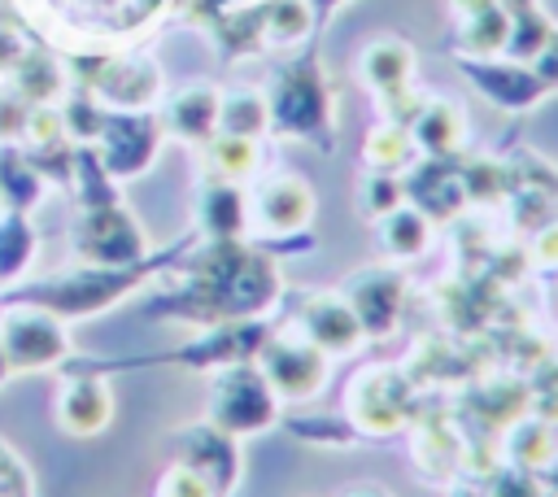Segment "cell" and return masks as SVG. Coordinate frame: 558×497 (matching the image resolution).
Instances as JSON below:
<instances>
[{
    "instance_id": "obj_23",
    "label": "cell",
    "mask_w": 558,
    "mask_h": 497,
    "mask_svg": "<svg viewBox=\"0 0 558 497\" xmlns=\"http://www.w3.org/2000/svg\"><path fill=\"white\" fill-rule=\"evenodd\" d=\"M305 26H310L305 0H270V9H266V31H270V39H279V44L301 39Z\"/></svg>"
},
{
    "instance_id": "obj_22",
    "label": "cell",
    "mask_w": 558,
    "mask_h": 497,
    "mask_svg": "<svg viewBox=\"0 0 558 497\" xmlns=\"http://www.w3.org/2000/svg\"><path fill=\"white\" fill-rule=\"evenodd\" d=\"M405 153H410V135H405L401 126H379V131L366 140V148H362V157H366L375 170H392V166H401Z\"/></svg>"
},
{
    "instance_id": "obj_29",
    "label": "cell",
    "mask_w": 558,
    "mask_h": 497,
    "mask_svg": "<svg viewBox=\"0 0 558 497\" xmlns=\"http://www.w3.org/2000/svg\"><path fill=\"white\" fill-rule=\"evenodd\" d=\"M554 484H558V471H554Z\"/></svg>"
},
{
    "instance_id": "obj_1",
    "label": "cell",
    "mask_w": 558,
    "mask_h": 497,
    "mask_svg": "<svg viewBox=\"0 0 558 497\" xmlns=\"http://www.w3.org/2000/svg\"><path fill=\"white\" fill-rule=\"evenodd\" d=\"M275 405L279 392L270 388V379L262 375V366H235L214 384V427H222L227 436H248L275 423Z\"/></svg>"
},
{
    "instance_id": "obj_16",
    "label": "cell",
    "mask_w": 558,
    "mask_h": 497,
    "mask_svg": "<svg viewBox=\"0 0 558 497\" xmlns=\"http://www.w3.org/2000/svg\"><path fill=\"white\" fill-rule=\"evenodd\" d=\"M384 240L397 257H414L427 248V214L414 205H397L384 214Z\"/></svg>"
},
{
    "instance_id": "obj_3",
    "label": "cell",
    "mask_w": 558,
    "mask_h": 497,
    "mask_svg": "<svg viewBox=\"0 0 558 497\" xmlns=\"http://www.w3.org/2000/svg\"><path fill=\"white\" fill-rule=\"evenodd\" d=\"M0 353L9 371H44L65 357V331L52 314L13 310L0 327Z\"/></svg>"
},
{
    "instance_id": "obj_26",
    "label": "cell",
    "mask_w": 558,
    "mask_h": 497,
    "mask_svg": "<svg viewBox=\"0 0 558 497\" xmlns=\"http://www.w3.org/2000/svg\"><path fill=\"white\" fill-rule=\"evenodd\" d=\"M536 257H541V262H558V227H549V231L536 240Z\"/></svg>"
},
{
    "instance_id": "obj_27",
    "label": "cell",
    "mask_w": 558,
    "mask_h": 497,
    "mask_svg": "<svg viewBox=\"0 0 558 497\" xmlns=\"http://www.w3.org/2000/svg\"><path fill=\"white\" fill-rule=\"evenodd\" d=\"M453 4H458V13H462V17H475V13L497 9V0H453Z\"/></svg>"
},
{
    "instance_id": "obj_5",
    "label": "cell",
    "mask_w": 558,
    "mask_h": 497,
    "mask_svg": "<svg viewBox=\"0 0 558 497\" xmlns=\"http://www.w3.org/2000/svg\"><path fill=\"white\" fill-rule=\"evenodd\" d=\"M52 410L70 436H96L113 414V392L96 375H70V379H61Z\"/></svg>"
},
{
    "instance_id": "obj_14",
    "label": "cell",
    "mask_w": 558,
    "mask_h": 497,
    "mask_svg": "<svg viewBox=\"0 0 558 497\" xmlns=\"http://www.w3.org/2000/svg\"><path fill=\"white\" fill-rule=\"evenodd\" d=\"M462 131H466L462 109L449 105V100H432V105H423V113H418V122H414V140H418L427 153H436V157L453 153V148L462 144Z\"/></svg>"
},
{
    "instance_id": "obj_20",
    "label": "cell",
    "mask_w": 558,
    "mask_h": 497,
    "mask_svg": "<svg viewBox=\"0 0 558 497\" xmlns=\"http://www.w3.org/2000/svg\"><path fill=\"white\" fill-rule=\"evenodd\" d=\"M506 39H510V13L506 9H488V13H475V17H466V48L471 52H497V48H506Z\"/></svg>"
},
{
    "instance_id": "obj_18",
    "label": "cell",
    "mask_w": 558,
    "mask_h": 497,
    "mask_svg": "<svg viewBox=\"0 0 558 497\" xmlns=\"http://www.w3.org/2000/svg\"><path fill=\"white\" fill-rule=\"evenodd\" d=\"M35 253V235L22 214L0 218V279H17Z\"/></svg>"
},
{
    "instance_id": "obj_10",
    "label": "cell",
    "mask_w": 558,
    "mask_h": 497,
    "mask_svg": "<svg viewBox=\"0 0 558 497\" xmlns=\"http://www.w3.org/2000/svg\"><path fill=\"white\" fill-rule=\"evenodd\" d=\"M323 109H327V92H323V78L301 65V70H288L279 92H275V113L283 126H296V131H314V122H323Z\"/></svg>"
},
{
    "instance_id": "obj_6",
    "label": "cell",
    "mask_w": 558,
    "mask_h": 497,
    "mask_svg": "<svg viewBox=\"0 0 558 497\" xmlns=\"http://www.w3.org/2000/svg\"><path fill=\"white\" fill-rule=\"evenodd\" d=\"M161 140V122L148 113H126L105 122V166L109 174H140Z\"/></svg>"
},
{
    "instance_id": "obj_17",
    "label": "cell",
    "mask_w": 558,
    "mask_h": 497,
    "mask_svg": "<svg viewBox=\"0 0 558 497\" xmlns=\"http://www.w3.org/2000/svg\"><path fill=\"white\" fill-rule=\"evenodd\" d=\"M205 227L218 235V240H235L244 231V196L235 192V183H214L209 196H205Z\"/></svg>"
},
{
    "instance_id": "obj_8",
    "label": "cell",
    "mask_w": 558,
    "mask_h": 497,
    "mask_svg": "<svg viewBox=\"0 0 558 497\" xmlns=\"http://www.w3.org/2000/svg\"><path fill=\"white\" fill-rule=\"evenodd\" d=\"M314 214V196L305 187V179L296 174H279L257 192V227L266 235H288L296 227H305Z\"/></svg>"
},
{
    "instance_id": "obj_25",
    "label": "cell",
    "mask_w": 558,
    "mask_h": 497,
    "mask_svg": "<svg viewBox=\"0 0 558 497\" xmlns=\"http://www.w3.org/2000/svg\"><path fill=\"white\" fill-rule=\"evenodd\" d=\"M17 131H22V105H17V96H0V140H9Z\"/></svg>"
},
{
    "instance_id": "obj_2",
    "label": "cell",
    "mask_w": 558,
    "mask_h": 497,
    "mask_svg": "<svg viewBox=\"0 0 558 497\" xmlns=\"http://www.w3.org/2000/svg\"><path fill=\"white\" fill-rule=\"evenodd\" d=\"M74 244H78V257H87L92 266H126L144 253V231L122 205H96L83 214Z\"/></svg>"
},
{
    "instance_id": "obj_21",
    "label": "cell",
    "mask_w": 558,
    "mask_h": 497,
    "mask_svg": "<svg viewBox=\"0 0 558 497\" xmlns=\"http://www.w3.org/2000/svg\"><path fill=\"white\" fill-rule=\"evenodd\" d=\"M35 196H39L35 170H31L17 153H4V157H0V201H13L17 209H26Z\"/></svg>"
},
{
    "instance_id": "obj_7",
    "label": "cell",
    "mask_w": 558,
    "mask_h": 497,
    "mask_svg": "<svg viewBox=\"0 0 558 497\" xmlns=\"http://www.w3.org/2000/svg\"><path fill=\"white\" fill-rule=\"evenodd\" d=\"M388 379H392V371L388 366H375V371H362L357 384H353V392H349V405H353L357 423L366 432H375V436L397 432L405 423V384L392 388V397H384Z\"/></svg>"
},
{
    "instance_id": "obj_9",
    "label": "cell",
    "mask_w": 558,
    "mask_h": 497,
    "mask_svg": "<svg viewBox=\"0 0 558 497\" xmlns=\"http://www.w3.org/2000/svg\"><path fill=\"white\" fill-rule=\"evenodd\" d=\"M301 336L314 340L323 353H349L362 340L357 310L340 296H314L301 314Z\"/></svg>"
},
{
    "instance_id": "obj_13",
    "label": "cell",
    "mask_w": 558,
    "mask_h": 497,
    "mask_svg": "<svg viewBox=\"0 0 558 497\" xmlns=\"http://www.w3.org/2000/svg\"><path fill=\"white\" fill-rule=\"evenodd\" d=\"M218 100L209 87H187L174 96L170 105V131L183 135V140H196V144H209L214 131H218Z\"/></svg>"
},
{
    "instance_id": "obj_24",
    "label": "cell",
    "mask_w": 558,
    "mask_h": 497,
    "mask_svg": "<svg viewBox=\"0 0 558 497\" xmlns=\"http://www.w3.org/2000/svg\"><path fill=\"white\" fill-rule=\"evenodd\" d=\"M161 497H214V488L183 462V466H174L170 475H166V484H161Z\"/></svg>"
},
{
    "instance_id": "obj_12",
    "label": "cell",
    "mask_w": 558,
    "mask_h": 497,
    "mask_svg": "<svg viewBox=\"0 0 558 497\" xmlns=\"http://www.w3.org/2000/svg\"><path fill=\"white\" fill-rule=\"evenodd\" d=\"M410 70H414V52H410L401 39H379V44H371V48L362 52V78H366L375 92H384V96L405 92Z\"/></svg>"
},
{
    "instance_id": "obj_4",
    "label": "cell",
    "mask_w": 558,
    "mask_h": 497,
    "mask_svg": "<svg viewBox=\"0 0 558 497\" xmlns=\"http://www.w3.org/2000/svg\"><path fill=\"white\" fill-rule=\"evenodd\" d=\"M262 375L270 379V388L279 397L305 401V397H314L323 388L327 353L314 340H305V336H296V340H270L262 349Z\"/></svg>"
},
{
    "instance_id": "obj_11",
    "label": "cell",
    "mask_w": 558,
    "mask_h": 497,
    "mask_svg": "<svg viewBox=\"0 0 558 497\" xmlns=\"http://www.w3.org/2000/svg\"><path fill=\"white\" fill-rule=\"evenodd\" d=\"M349 305L357 310L362 331L384 336V331L397 323V310H401V279H397V275H388V270H371L366 279H357V288H353V301H349Z\"/></svg>"
},
{
    "instance_id": "obj_15",
    "label": "cell",
    "mask_w": 558,
    "mask_h": 497,
    "mask_svg": "<svg viewBox=\"0 0 558 497\" xmlns=\"http://www.w3.org/2000/svg\"><path fill=\"white\" fill-rule=\"evenodd\" d=\"M266 100L257 96V92H235V96H222L218 100V131L222 135H244V140H253V135H262V126H266Z\"/></svg>"
},
{
    "instance_id": "obj_28",
    "label": "cell",
    "mask_w": 558,
    "mask_h": 497,
    "mask_svg": "<svg viewBox=\"0 0 558 497\" xmlns=\"http://www.w3.org/2000/svg\"><path fill=\"white\" fill-rule=\"evenodd\" d=\"M344 497H388V493H384V488H371V484H366V488H353V493H344Z\"/></svg>"
},
{
    "instance_id": "obj_19",
    "label": "cell",
    "mask_w": 558,
    "mask_h": 497,
    "mask_svg": "<svg viewBox=\"0 0 558 497\" xmlns=\"http://www.w3.org/2000/svg\"><path fill=\"white\" fill-rule=\"evenodd\" d=\"M209 157H214L218 179H227V183L244 179V174L257 166V148H253V140H244V135H214V140H209Z\"/></svg>"
}]
</instances>
